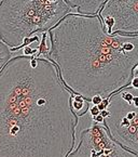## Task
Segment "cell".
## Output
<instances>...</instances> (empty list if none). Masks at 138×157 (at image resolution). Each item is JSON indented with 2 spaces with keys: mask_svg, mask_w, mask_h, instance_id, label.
Returning a JSON list of instances; mask_svg holds the SVG:
<instances>
[{
  "mask_svg": "<svg viewBox=\"0 0 138 157\" xmlns=\"http://www.w3.org/2000/svg\"><path fill=\"white\" fill-rule=\"evenodd\" d=\"M71 99L51 61L12 58L0 71V157H68L78 125Z\"/></svg>",
  "mask_w": 138,
  "mask_h": 157,
  "instance_id": "1",
  "label": "cell"
},
{
  "mask_svg": "<svg viewBox=\"0 0 138 157\" xmlns=\"http://www.w3.org/2000/svg\"><path fill=\"white\" fill-rule=\"evenodd\" d=\"M48 34L45 59L72 94L91 102L95 95L109 99L131 86L138 65V35H109L98 14L74 12Z\"/></svg>",
  "mask_w": 138,
  "mask_h": 157,
  "instance_id": "2",
  "label": "cell"
},
{
  "mask_svg": "<svg viewBox=\"0 0 138 157\" xmlns=\"http://www.w3.org/2000/svg\"><path fill=\"white\" fill-rule=\"evenodd\" d=\"M70 13L65 0H0V40L15 52L25 39L49 32Z\"/></svg>",
  "mask_w": 138,
  "mask_h": 157,
  "instance_id": "3",
  "label": "cell"
},
{
  "mask_svg": "<svg viewBox=\"0 0 138 157\" xmlns=\"http://www.w3.org/2000/svg\"><path fill=\"white\" fill-rule=\"evenodd\" d=\"M131 90V102L124 101L120 93L109 98V116L105 118L103 126L115 142L138 155V89Z\"/></svg>",
  "mask_w": 138,
  "mask_h": 157,
  "instance_id": "4",
  "label": "cell"
},
{
  "mask_svg": "<svg viewBox=\"0 0 138 157\" xmlns=\"http://www.w3.org/2000/svg\"><path fill=\"white\" fill-rule=\"evenodd\" d=\"M68 157H138L115 142L103 125L93 124L82 130L79 143Z\"/></svg>",
  "mask_w": 138,
  "mask_h": 157,
  "instance_id": "5",
  "label": "cell"
},
{
  "mask_svg": "<svg viewBox=\"0 0 138 157\" xmlns=\"http://www.w3.org/2000/svg\"><path fill=\"white\" fill-rule=\"evenodd\" d=\"M97 14L109 35H138V0H107Z\"/></svg>",
  "mask_w": 138,
  "mask_h": 157,
  "instance_id": "6",
  "label": "cell"
},
{
  "mask_svg": "<svg viewBox=\"0 0 138 157\" xmlns=\"http://www.w3.org/2000/svg\"><path fill=\"white\" fill-rule=\"evenodd\" d=\"M72 10L76 9L77 13L85 15L97 14L101 6L107 0H65Z\"/></svg>",
  "mask_w": 138,
  "mask_h": 157,
  "instance_id": "7",
  "label": "cell"
},
{
  "mask_svg": "<svg viewBox=\"0 0 138 157\" xmlns=\"http://www.w3.org/2000/svg\"><path fill=\"white\" fill-rule=\"evenodd\" d=\"M90 101L85 100L83 97L79 94H72L71 107L74 113L77 116H83L90 109Z\"/></svg>",
  "mask_w": 138,
  "mask_h": 157,
  "instance_id": "8",
  "label": "cell"
},
{
  "mask_svg": "<svg viewBox=\"0 0 138 157\" xmlns=\"http://www.w3.org/2000/svg\"><path fill=\"white\" fill-rule=\"evenodd\" d=\"M11 50L10 48L0 40V71L11 60Z\"/></svg>",
  "mask_w": 138,
  "mask_h": 157,
  "instance_id": "9",
  "label": "cell"
},
{
  "mask_svg": "<svg viewBox=\"0 0 138 157\" xmlns=\"http://www.w3.org/2000/svg\"><path fill=\"white\" fill-rule=\"evenodd\" d=\"M89 111H90L91 117H95V116H97V115H99V114H100V111L98 109L97 105H92V106H90Z\"/></svg>",
  "mask_w": 138,
  "mask_h": 157,
  "instance_id": "10",
  "label": "cell"
},
{
  "mask_svg": "<svg viewBox=\"0 0 138 157\" xmlns=\"http://www.w3.org/2000/svg\"><path fill=\"white\" fill-rule=\"evenodd\" d=\"M92 121H94L95 124H99V125H103L105 123V118L99 114V115L95 116V117H92Z\"/></svg>",
  "mask_w": 138,
  "mask_h": 157,
  "instance_id": "11",
  "label": "cell"
},
{
  "mask_svg": "<svg viewBox=\"0 0 138 157\" xmlns=\"http://www.w3.org/2000/svg\"><path fill=\"white\" fill-rule=\"evenodd\" d=\"M101 101H103V98H101L100 95H95V97H93L92 99H91L92 105H99V104L101 103Z\"/></svg>",
  "mask_w": 138,
  "mask_h": 157,
  "instance_id": "12",
  "label": "cell"
},
{
  "mask_svg": "<svg viewBox=\"0 0 138 157\" xmlns=\"http://www.w3.org/2000/svg\"><path fill=\"white\" fill-rule=\"evenodd\" d=\"M131 88L133 89H138V76H135L131 81V86H129Z\"/></svg>",
  "mask_w": 138,
  "mask_h": 157,
  "instance_id": "13",
  "label": "cell"
},
{
  "mask_svg": "<svg viewBox=\"0 0 138 157\" xmlns=\"http://www.w3.org/2000/svg\"><path fill=\"white\" fill-rule=\"evenodd\" d=\"M135 71H136V72H135V76H138V65L136 66ZM135 76H134V77H135Z\"/></svg>",
  "mask_w": 138,
  "mask_h": 157,
  "instance_id": "14",
  "label": "cell"
}]
</instances>
